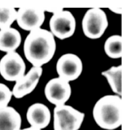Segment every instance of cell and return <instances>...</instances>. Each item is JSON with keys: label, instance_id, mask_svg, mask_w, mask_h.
Segmentation results:
<instances>
[{"label": "cell", "instance_id": "obj_1", "mask_svg": "<svg viewBox=\"0 0 128 130\" xmlns=\"http://www.w3.org/2000/svg\"><path fill=\"white\" fill-rule=\"evenodd\" d=\"M56 42L52 32L44 28L30 31L23 44L25 58L33 66L42 67L54 57Z\"/></svg>", "mask_w": 128, "mask_h": 130}, {"label": "cell", "instance_id": "obj_2", "mask_svg": "<svg viewBox=\"0 0 128 130\" xmlns=\"http://www.w3.org/2000/svg\"><path fill=\"white\" fill-rule=\"evenodd\" d=\"M95 122L103 129L113 130L121 126L122 101L121 96L106 95L97 101L93 111Z\"/></svg>", "mask_w": 128, "mask_h": 130}, {"label": "cell", "instance_id": "obj_3", "mask_svg": "<svg viewBox=\"0 0 128 130\" xmlns=\"http://www.w3.org/2000/svg\"><path fill=\"white\" fill-rule=\"evenodd\" d=\"M85 114L70 105L56 106L54 110V130H79Z\"/></svg>", "mask_w": 128, "mask_h": 130}, {"label": "cell", "instance_id": "obj_4", "mask_svg": "<svg viewBox=\"0 0 128 130\" xmlns=\"http://www.w3.org/2000/svg\"><path fill=\"white\" fill-rule=\"evenodd\" d=\"M107 15L100 8L89 9L84 15L82 21V28L88 38L96 39L103 35L108 26Z\"/></svg>", "mask_w": 128, "mask_h": 130}, {"label": "cell", "instance_id": "obj_5", "mask_svg": "<svg viewBox=\"0 0 128 130\" xmlns=\"http://www.w3.org/2000/svg\"><path fill=\"white\" fill-rule=\"evenodd\" d=\"M76 26V21L73 14L63 9L54 13L49 21L50 31L61 40L71 37L75 31Z\"/></svg>", "mask_w": 128, "mask_h": 130}, {"label": "cell", "instance_id": "obj_6", "mask_svg": "<svg viewBox=\"0 0 128 130\" xmlns=\"http://www.w3.org/2000/svg\"><path fill=\"white\" fill-rule=\"evenodd\" d=\"M26 66L16 51L6 53L0 60V74L9 82H16L25 74Z\"/></svg>", "mask_w": 128, "mask_h": 130}, {"label": "cell", "instance_id": "obj_7", "mask_svg": "<svg viewBox=\"0 0 128 130\" xmlns=\"http://www.w3.org/2000/svg\"><path fill=\"white\" fill-rule=\"evenodd\" d=\"M44 92L47 100L56 106L66 104L71 96L72 90L69 82L58 77L48 82Z\"/></svg>", "mask_w": 128, "mask_h": 130}, {"label": "cell", "instance_id": "obj_8", "mask_svg": "<svg viewBox=\"0 0 128 130\" xmlns=\"http://www.w3.org/2000/svg\"><path fill=\"white\" fill-rule=\"evenodd\" d=\"M83 69L81 59L72 53L63 55L56 63V70L59 77L69 82L78 79L81 76Z\"/></svg>", "mask_w": 128, "mask_h": 130}, {"label": "cell", "instance_id": "obj_9", "mask_svg": "<svg viewBox=\"0 0 128 130\" xmlns=\"http://www.w3.org/2000/svg\"><path fill=\"white\" fill-rule=\"evenodd\" d=\"M45 10L39 7H22L17 11L16 21L22 30L31 31L41 28L45 21Z\"/></svg>", "mask_w": 128, "mask_h": 130}, {"label": "cell", "instance_id": "obj_10", "mask_svg": "<svg viewBox=\"0 0 128 130\" xmlns=\"http://www.w3.org/2000/svg\"><path fill=\"white\" fill-rule=\"evenodd\" d=\"M43 73L42 67L33 66L23 76L16 82L12 89L13 96L21 99L31 93L39 84Z\"/></svg>", "mask_w": 128, "mask_h": 130}, {"label": "cell", "instance_id": "obj_11", "mask_svg": "<svg viewBox=\"0 0 128 130\" xmlns=\"http://www.w3.org/2000/svg\"><path fill=\"white\" fill-rule=\"evenodd\" d=\"M27 119L31 126L41 130L47 127L50 122V111L45 104L35 103L28 108Z\"/></svg>", "mask_w": 128, "mask_h": 130}, {"label": "cell", "instance_id": "obj_12", "mask_svg": "<svg viewBox=\"0 0 128 130\" xmlns=\"http://www.w3.org/2000/svg\"><path fill=\"white\" fill-rule=\"evenodd\" d=\"M21 41L20 32L16 28L10 27L0 30V51L6 53L16 51Z\"/></svg>", "mask_w": 128, "mask_h": 130}, {"label": "cell", "instance_id": "obj_13", "mask_svg": "<svg viewBox=\"0 0 128 130\" xmlns=\"http://www.w3.org/2000/svg\"><path fill=\"white\" fill-rule=\"evenodd\" d=\"M22 119L20 113L10 106L0 108V130H20Z\"/></svg>", "mask_w": 128, "mask_h": 130}, {"label": "cell", "instance_id": "obj_14", "mask_svg": "<svg viewBox=\"0 0 128 130\" xmlns=\"http://www.w3.org/2000/svg\"><path fill=\"white\" fill-rule=\"evenodd\" d=\"M101 74L106 78L113 92L121 97L122 65L112 67Z\"/></svg>", "mask_w": 128, "mask_h": 130}, {"label": "cell", "instance_id": "obj_15", "mask_svg": "<svg viewBox=\"0 0 128 130\" xmlns=\"http://www.w3.org/2000/svg\"><path fill=\"white\" fill-rule=\"evenodd\" d=\"M122 38L119 35H113L108 38L105 42L104 50L107 56L112 59L121 58Z\"/></svg>", "mask_w": 128, "mask_h": 130}, {"label": "cell", "instance_id": "obj_16", "mask_svg": "<svg viewBox=\"0 0 128 130\" xmlns=\"http://www.w3.org/2000/svg\"><path fill=\"white\" fill-rule=\"evenodd\" d=\"M17 11L10 7H0V30L11 27L16 20Z\"/></svg>", "mask_w": 128, "mask_h": 130}, {"label": "cell", "instance_id": "obj_17", "mask_svg": "<svg viewBox=\"0 0 128 130\" xmlns=\"http://www.w3.org/2000/svg\"><path fill=\"white\" fill-rule=\"evenodd\" d=\"M12 96V91L8 87L0 83V108L8 106Z\"/></svg>", "mask_w": 128, "mask_h": 130}, {"label": "cell", "instance_id": "obj_18", "mask_svg": "<svg viewBox=\"0 0 128 130\" xmlns=\"http://www.w3.org/2000/svg\"><path fill=\"white\" fill-rule=\"evenodd\" d=\"M109 9L116 14H122V8H109Z\"/></svg>", "mask_w": 128, "mask_h": 130}, {"label": "cell", "instance_id": "obj_19", "mask_svg": "<svg viewBox=\"0 0 128 130\" xmlns=\"http://www.w3.org/2000/svg\"><path fill=\"white\" fill-rule=\"evenodd\" d=\"M20 130H41L39 129H36V128H34L32 127H27V128H24V129H20Z\"/></svg>", "mask_w": 128, "mask_h": 130}]
</instances>
